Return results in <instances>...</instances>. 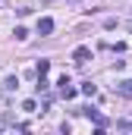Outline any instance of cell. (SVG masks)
Returning <instances> with one entry per match:
<instances>
[{"label":"cell","instance_id":"277c9868","mask_svg":"<svg viewBox=\"0 0 132 135\" xmlns=\"http://www.w3.org/2000/svg\"><path fill=\"white\" fill-rule=\"evenodd\" d=\"M47 69H50V63H47V60H38V69H35L38 75H47Z\"/></svg>","mask_w":132,"mask_h":135},{"label":"cell","instance_id":"5b68a950","mask_svg":"<svg viewBox=\"0 0 132 135\" xmlns=\"http://www.w3.org/2000/svg\"><path fill=\"white\" fill-rule=\"evenodd\" d=\"M95 91H98V88H95L91 82H85V85H82V94H88V98H95Z\"/></svg>","mask_w":132,"mask_h":135},{"label":"cell","instance_id":"3957f363","mask_svg":"<svg viewBox=\"0 0 132 135\" xmlns=\"http://www.w3.org/2000/svg\"><path fill=\"white\" fill-rule=\"evenodd\" d=\"M116 91H120L123 98H129V101H132V79H126V82H120V85H116Z\"/></svg>","mask_w":132,"mask_h":135},{"label":"cell","instance_id":"7a4b0ae2","mask_svg":"<svg viewBox=\"0 0 132 135\" xmlns=\"http://www.w3.org/2000/svg\"><path fill=\"white\" fill-rule=\"evenodd\" d=\"M50 32H54V19H50V16L38 19V35H50Z\"/></svg>","mask_w":132,"mask_h":135},{"label":"cell","instance_id":"8992f818","mask_svg":"<svg viewBox=\"0 0 132 135\" xmlns=\"http://www.w3.org/2000/svg\"><path fill=\"white\" fill-rule=\"evenodd\" d=\"M66 3H82V0H66Z\"/></svg>","mask_w":132,"mask_h":135},{"label":"cell","instance_id":"6da1fadb","mask_svg":"<svg viewBox=\"0 0 132 135\" xmlns=\"http://www.w3.org/2000/svg\"><path fill=\"white\" fill-rule=\"evenodd\" d=\"M72 60H76L79 66L88 63V60H91V47H76V50H72Z\"/></svg>","mask_w":132,"mask_h":135}]
</instances>
